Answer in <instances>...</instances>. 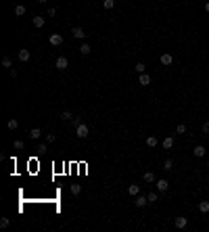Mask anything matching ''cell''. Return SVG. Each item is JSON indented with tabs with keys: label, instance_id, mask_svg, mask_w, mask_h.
I'll return each mask as SVG.
<instances>
[{
	"label": "cell",
	"instance_id": "obj_12",
	"mask_svg": "<svg viewBox=\"0 0 209 232\" xmlns=\"http://www.w3.org/2000/svg\"><path fill=\"white\" fill-rule=\"evenodd\" d=\"M142 180H144L146 184H153L155 180H157V178H155V174H153V172H144V176H142Z\"/></svg>",
	"mask_w": 209,
	"mask_h": 232
},
{
	"label": "cell",
	"instance_id": "obj_17",
	"mask_svg": "<svg viewBox=\"0 0 209 232\" xmlns=\"http://www.w3.org/2000/svg\"><path fill=\"white\" fill-rule=\"evenodd\" d=\"M44 23H46L44 17H34V27H44Z\"/></svg>",
	"mask_w": 209,
	"mask_h": 232
},
{
	"label": "cell",
	"instance_id": "obj_5",
	"mask_svg": "<svg viewBox=\"0 0 209 232\" xmlns=\"http://www.w3.org/2000/svg\"><path fill=\"white\" fill-rule=\"evenodd\" d=\"M71 36H73L75 40H84V38H86V31H84L82 27H73L71 29Z\"/></svg>",
	"mask_w": 209,
	"mask_h": 232
},
{
	"label": "cell",
	"instance_id": "obj_13",
	"mask_svg": "<svg viewBox=\"0 0 209 232\" xmlns=\"http://www.w3.org/2000/svg\"><path fill=\"white\" fill-rule=\"evenodd\" d=\"M157 144H159L157 136H148V138H146V147H148V148H155Z\"/></svg>",
	"mask_w": 209,
	"mask_h": 232
},
{
	"label": "cell",
	"instance_id": "obj_6",
	"mask_svg": "<svg viewBox=\"0 0 209 232\" xmlns=\"http://www.w3.org/2000/svg\"><path fill=\"white\" fill-rule=\"evenodd\" d=\"M17 56H19L21 63H27V61H29V50L27 48H21L19 52H17Z\"/></svg>",
	"mask_w": 209,
	"mask_h": 232
},
{
	"label": "cell",
	"instance_id": "obj_33",
	"mask_svg": "<svg viewBox=\"0 0 209 232\" xmlns=\"http://www.w3.org/2000/svg\"><path fill=\"white\" fill-rule=\"evenodd\" d=\"M203 132L209 134V121H205V123H203Z\"/></svg>",
	"mask_w": 209,
	"mask_h": 232
},
{
	"label": "cell",
	"instance_id": "obj_34",
	"mask_svg": "<svg viewBox=\"0 0 209 232\" xmlns=\"http://www.w3.org/2000/svg\"><path fill=\"white\" fill-rule=\"evenodd\" d=\"M38 151H40V153H46V144H38Z\"/></svg>",
	"mask_w": 209,
	"mask_h": 232
},
{
	"label": "cell",
	"instance_id": "obj_16",
	"mask_svg": "<svg viewBox=\"0 0 209 232\" xmlns=\"http://www.w3.org/2000/svg\"><path fill=\"white\" fill-rule=\"evenodd\" d=\"M40 136H42V130H40V128H34V130L29 132V138H34V140H38Z\"/></svg>",
	"mask_w": 209,
	"mask_h": 232
},
{
	"label": "cell",
	"instance_id": "obj_28",
	"mask_svg": "<svg viewBox=\"0 0 209 232\" xmlns=\"http://www.w3.org/2000/svg\"><path fill=\"white\" fill-rule=\"evenodd\" d=\"M61 119H63V121H69V119H73L71 111H63V113H61Z\"/></svg>",
	"mask_w": 209,
	"mask_h": 232
},
{
	"label": "cell",
	"instance_id": "obj_30",
	"mask_svg": "<svg viewBox=\"0 0 209 232\" xmlns=\"http://www.w3.org/2000/svg\"><path fill=\"white\" fill-rule=\"evenodd\" d=\"M186 132V123H178L176 126V134H184Z\"/></svg>",
	"mask_w": 209,
	"mask_h": 232
},
{
	"label": "cell",
	"instance_id": "obj_31",
	"mask_svg": "<svg viewBox=\"0 0 209 232\" xmlns=\"http://www.w3.org/2000/svg\"><path fill=\"white\" fill-rule=\"evenodd\" d=\"M8 224H11V220H8V218H2V220H0V228H8Z\"/></svg>",
	"mask_w": 209,
	"mask_h": 232
},
{
	"label": "cell",
	"instance_id": "obj_22",
	"mask_svg": "<svg viewBox=\"0 0 209 232\" xmlns=\"http://www.w3.org/2000/svg\"><path fill=\"white\" fill-rule=\"evenodd\" d=\"M134 69L138 71V73H144V69H146V65H144V63H142V61H138V63L134 65Z\"/></svg>",
	"mask_w": 209,
	"mask_h": 232
},
{
	"label": "cell",
	"instance_id": "obj_3",
	"mask_svg": "<svg viewBox=\"0 0 209 232\" xmlns=\"http://www.w3.org/2000/svg\"><path fill=\"white\" fill-rule=\"evenodd\" d=\"M155 186H157L159 192H165V190L169 188V182H167L165 178H161V180H155Z\"/></svg>",
	"mask_w": 209,
	"mask_h": 232
},
{
	"label": "cell",
	"instance_id": "obj_7",
	"mask_svg": "<svg viewBox=\"0 0 209 232\" xmlns=\"http://www.w3.org/2000/svg\"><path fill=\"white\" fill-rule=\"evenodd\" d=\"M205 153H207V151H205V147H203V144H197V147H195V151H192V155H195L197 159L205 157Z\"/></svg>",
	"mask_w": 209,
	"mask_h": 232
},
{
	"label": "cell",
	"instance_id": "obj_35",
	"mask_svg": "<svg viewBox=\"0 0 209 232\" xmlns=\"http://www.w3.org/2000/svg\"><path fill=\"white\" fill-rule=\"evenodd\" d=\"M205 11H207V13H209V2H205Z\"/></svg>",
	"mask_w": 209,
	"mask_h": 232
},
{
	"label": "cell",
	"instance_id": "obj_2",
	"mask_svg": "<svg viewBox=\"0 0 209 232\" xmlns=\"http://www.w3.org/2000/svg\"><path fill=\"white\" fill-rule=\"evenodd\" d=\"M88 132H90V130H88V126H86V123H80V126H75L77 138H86V136H88Z\"/></svg>",
	"mask_w": 209,
	"mask_h": 232
},
{
	"label": "cell",
	"instance_id": "obj_21",
	"mask_svg": "<svg viewBox=\"0 0 209 232\" xmlns=\"http://www.w3.org/2000/svg\"><path fill=\"white\" fill-rule=\"evenodd\" d=\"M146 199H148V203H155V201L159 199V190H157V192H148V195H146Z\"/></svg>",
	"mask_w": 209,
	"mask_h": 232
},
{
	"label": "cell",
	"instance_id": "obj_20",
	"mask_svg": "<svg viewBox=\"0 0 209 232\" xmlns=\"http://www.w3.org/2000/svg\"><path fill=\"white\" fill-rule=\"evenodd\" d=\"M15 15H17V17H23V15H25V7H23V4H17V7H15Z\"/></svg>",
	"mask_w": 209,
	"mask_h": 232
},
{
	"label": "cell",
	"instance_id": "obj_9",
	"mask_svg": "<svg viewBox=\"0 0 209 232\" xmlns=\"http://www.w3.org/2000/svg\"><path fill=\"white\" fill-rule=\"evenodd\" d=\"M50 44H52V46H61V44H63V36L61 34H52V36H50Z\"/></svg>",
	"mask_w": 209,
	"mask_h": 232
},
{
	"label": "cell",
	"instance_id": "obj_37",
	"mask_svg": "<svg viewBox=\"0 0 209 232\" xmlns=\"http://www.w3.org/2000/svg\"><path fill=\"white\" fill-rule=\"evenodd\" d=\"M207 172H209V165H207Z\"/></svg>",
	"mask_w": 209,
	"mask_h": 232
},
{
	"label": "cell",
	"instance_id": "obj_15",
	"mask_svg": "<svg viewBox=\"0 0 209 232\" xmlns=\"http://www.w3.org/2000/svg\"><path fill=\"white\" fill-rule=\"evenodd\" d=\"M172 147H174V138H172V136H167V138H163V148H165V151H169Z\"/></svg>",
	"mask_w": 209,
	"mask_h": 232
},
{
	"label": "cell",
	"instance_id": "obj_27",
	"mask_svg": "<svg viewBox=\"0 0 209 232\" xmlns=\"http://www.w3.org/2000/svg\"><path fill=\"white\" fill-rule=\"evenodd\" d=\"M103 7L107 8V11H111V8L115 7V0H103Z\"/></svg>",
	"mask_w": 209,
	"mask_h": 232
},
{
	"label": "cell",
	"instance_id": "obj_32",
	"mask_svg": "<svg viewBox=\"0 0 209 232\" xmlns=\"http://www.w3.org/2000/svg\"><path fill=\"white\" fill-rule=\"evenodd\" d=\"M55 140H56V136H55V134H46V142H50V144H52Z\"/></svg>",
	"mask_w": 209,
	"mask_h": 232
},
{
	"label": "cell",
	"instance_id": "obj_1",
	"mask_svg": "<svg viewBox=\"0 0 209 232\" xmlns=\"http://www.w3.org/2000/svg\"><path fill=\"white\" fill-rule=\"evenodd\" d=\"M55 67L59 71H65L67 67H69V61H67V56H56V61H55Z\"/></svg>",
	"mask_w": 209,
	"mask_h": 232
},
{
	"label": "cell",
	"instance_id": "obj_26",
	"mask_svg": "<svg viewBox=\"0 0 209 232\" xmlns=\"http://www.w3.org/2000/svg\"><path fill=\"white\" fill-rule=\"evenodd\" d=\"M80 192H82V186H80V184H71V195H80Z\"/></svg>",
	"mask_w": 209,
	"mask_h": 232
},
{
	"label": "cell",
	"instance_id": "obj_4",
	"mask_svg": "<svg viewBox=\"0 0 209 232\" xmlns=\"http://www.w3.org/2000/svg\"><path fill=\"white\" fill-rule=\"evenodd\" d=\"M146 203H148V199H146L144 195H136V197H134V205H136V207H146Z\"/></svg>",
	"mask_w": 209,
	"mask_h": 232
},
{
	"label": "cell",
	"instance_id": "obj_38",
	"mask_svg": "<svg viewBox=\"0 0 209 232\" xmlns=\"http://www.w3.org/2000/svg\"><path fill=\"white\" fill-rule=\"evenodd\" d=\"M207 19H209V17H207Z\"/></svg>",
	"mask_w": 209,
	"mask_h": 232
},
{
	"label": "cell",
	"instance_id": "obj_8",
	"mask_svg": "<svg viewBox=\"0 0 209 232\" xmlns=\"http://www.w3.org/2000/svg\"><path fill=\"white\" fill-rule=\"evenodd\" d=\"M159 61H161V65H172V63H174V56L169 55V52H163Z\"/></svg>",
	"mask_w": 209,
	"mask_h": 232
},
{
	"label": "cell",
	"instance_id": "obj_23",
	"mask_svg": "<svg viewBox=\"0 0 209 232\" xmlns=\"http://www.w3.org/2000/svg\"><path fill=\"white\" fill-rule=\"evenodd\" d=\"M13 147H15V151H23V148H25V142H23V140H15Z\"/></svg>",
	"mask_w": 209,
	"mask_h": 232
},
{
	"label": "cell",
	"instance_id": "obj_24",
	"mask_svg": "<svg viewBox=\"0 0 209 232\" xmlns=\"http://www.w3.org/2000/svg\"><path fill=\"white\" fill-rule=\"evenodd\" d=\"M163 169H165V172L174 169V161H172V159H165V161H163Z\"/></svg>",
	"mask_w": 209,
	"mask_h": 232
},
{
	"label": "cell",
	"instance_id": "obj_19",
	"mask_svg": "<svg viewBox=\"0 0 209 232\" xmlns=\"http://www.w3.org/2000/svg\"><path fill=\"white\" fill-rule=\"evenodd\" d=\"M80 52H82V55H84V56H86V55H90V52H92V48H90V44H82V46H80Z\"/></svg>",
	"mask_w": 209,
	"mask_h": 232
},
{
	"label": "cell",
	"instance_id": "obj_25",
	"mask_svg": "<svg viewBox=\"0 0 209 232\" xmlns=\"http://www.w3.org/2000/svg\"><path fill=\"white\" fill-rule=\"evenodd\" d=\"M2 67H7V69H13V63H11V59H8V56H2Z\"/></svg>",
	"mask_w": 209,
	"mask_h": 232
},
{
	"label": "cell",
	"instance_id": "obj_11",
	"mask_svg": "<svg viewBox=\"0 0 209 232\" xmlns=\"http://www.w3.org/2000/svg\"><path fill=\"white\" fill-rule=\"evenodd\" d=\"M138 82H140V86H148L151 84V75H148V73H140Z\"/></svg>",
	"mask_w": 209,
	"mask_h": 232
},
{
	"label": "cell",
	"instance_id": "obj_14",
	"mask_svg": "<svg viewBox=\"0 0 209 232\" xmlns=\"http://www.w3.org/2000/svg\"><path fill=\"white\" fill-rule=\"evenodd\" d=\"M174 224H176V228H186V226H188V220H186V218H176Z\"/></svg>",
	"mask_w": 209,
	"mask_h": 232
},
{
	"label": "cell",
	"instance_id": "obj_36",
	"mask_svg": "<svg viewBox=\"0 0 209 232\" xmlns=\"http://www.w3.org/2000/svg\"><path fill=\"white\" fill-rule=\"evenodd\" d=\"M36 2H40V4H44V2H46V0H36Z\"/></svg>",
	"mask_w": 209,
	"mask_h": 232
},
{
	"label": "cell",
	"instance_id": "obj_29",
	"mask_svg": "<svg viewBox=\"0 0 209 232\" xmlns=\"http://www.w3.org/2000/svg\"><path fill=\"white\" fill-rule=\"evenodd\" d=\"M7 126H8V130H17V128H19V121H17V119H8Z\"/></svg>",
	"mask_w": 209,
	"mask_h": 232
},
{
	"label": "cell",
	"instance_id": "obj_10",
	"mask_svg": "<svg viewBox=\"0 0 209 232\" xmlns=\"http://www.w3.org/2000/svg\"><path fill=\"white\" fill-rule=\"evenodd\" d=\"M128 192H130V197L140 195V184H130V186H128Z\"/></svg>",
	"mask_w": 209,
	"mask_h": 232
},
{
	"label": "cell",
	"instance_id": "obj_18",
	"mask_svg": "<svg viewBox=\"0 0 209 232\" xmlns=\"http://www.w3.org/2000/svg\"><path fill=\"white\" fill-rule=\"evenodd\" d=\"M199 211H201V213H207L209 211V201H201V203H199Z\"/></svg>",
	"mask_w": 209,
	"mask_h": 232
}]
</instances>
